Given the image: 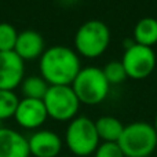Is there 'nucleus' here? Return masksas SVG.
<instances>
[{"mask_svg": "<svg viewBox=\"0 0 157 157\" xmlns=\"http://www.w3.org/2000/svg\"><path fill=\"white\" fill-rule=\"evenodd\" d=\"M80 69L81 63L77 52L65 46L46 48L39 58L40 76L48 86H71Z\"/></svg>", "mask_w": 157, "mask_h": 157, "instance_id": "1", "label": "nucleus"}, {"mask_svg": "<svg viewBox=\"0 0 157 157\" xmlns=\"http://www.w3.org/2000/svg\"><path fill=\"white\" fill-rule=\"evenodd\" d=\"M110 43V30L99 19H88L81 24L75 35V51L78 57L88 59L98 58L108 50Z\"/></svg>", "mask_w": 157, "mask_h": 157, "instance_id": "2", "label": "nucleus"}, {"mask_svg": "<svg viewBox=\"0 0 157 157\" xmlns=\"http://www.w3.org/2000/svg\"><path fill=\"white\" fill-rule=\"evenodd\" d=\"M117 144L125 157H149L157 149V134L153 124L135 121L124 125Z\"/></svg>", "mask_w": 157, "mask_h": 157, "instance_id": "3", "label": "nucleus"}, {"mask_svg": "<svg viewBox=\"0 0 157 157\" xmlns=\"http://www.w3.org/2000/svg\"><path fill=\"white\" fill-rule=\"evenodd\" d=\"M71 87L80 103L90 106L103 102L110 91V84L106 80L103 71L97 66L81 68Z\"/></svg>", "mask_w": 157, "mask_h": 157, "instance_id": "4", "label": "nucleus"}, {"mask_svg": "<svg viewBox=\"0 0 157 157\" xmlns=\"http://www.w3.org/2000/svg\"><path fill=\"white\" fill-rule=\"evenodd\" d=\"M65 144L75 156L87 157L94 155L101 144L95 121L87 116H77L71 120L65 132Z\"/></svg>", "mask_w": 157, "mask_h": 157, "instance_id": "5", "label": "nucleus"}, {"mask_svg": "<svg viewBox=\"0 0 157 157\" xmlns=\"http://www.w3.org/2000/svg\"><path fill=\"white\" fill-rule=\"evenodd\" d=\"M47 114L55 121H71L77 117L80 101L71 86H50L43 98Z\"/></svg>", "mask_w": 157, "mask_h": 157, "instance_id": "6", "label": "nucleus"}, {"mask_svg": "<svg viewBox=\"0 0 157 157\" xmlns=\"http://www.w3.org/2000/svg\"><path fill=\"white\" fill-rule=\"evenodd\" d=\"M156 54L152 47L134 44L124 50L121 63L125 69L127 77L134 80H144L153 73L156 68Z\"/></svg>", "mask_w": 157, "mask_h": 157, "instance_id": "7", "label": "nucleus"}, {"mask_svg": "<svg viewBox=\"0 0 157 157\" xmlns=\"http://www.w3.org/2000/svg\"><path fill=\"white\" fill-rule=\"evenodd\" d=\"M14 120L21 128L25 130H37L48 119L46 106L41 99L22 98L14 113Z\"/></svg>", "mask_w": 157, "mask_h": 157, "instance_id": "8", "label": "nucleus"}, {"mask_svg": "<svg viewBox=\"0 0 157 157\" xmlns=\"http://www.w3.org/2000/svg\"><path fill=\"white\" fill-rule=\"evenodd\" d=\"M25 78V63L14 51H0V90L14 91Z\"/></svg>", "mask_w": 157, "mask_h": 157, "instance_id": "9", "label": "nucleus"}, {"mask_svg": "<svg viewBox=\"0 0 157 157\" xmlns=\"http://www.w3.org/2000/svg\"><path fill=\"white\" fill-rule=\"evenodd\" d=\"M29 152L33 157H57L62 150V139L50 130H37L28 138Z\"/></svg>", "mask_w": 157, "mask_h": 157, "instance_id": "10", "label": "nucleus"}, {"mask_svg": "<svg viewBox=\"0 0 157 157\" xmlns=\"http://www.w3.org/2000/svg\"><path fill=\"white\" fill-rule=\"evenodd\" d=\"M46 51V43L43 36L33 29H26L18 33L14 52L21 58L22 61H32L37 59Z\"/></svg>", "mask_w": 157, "mask_h": 157, "instance_id": "11", "label": "nucleus"}, {"mask_svg": "<svg viewBox=\"0 0 157 157\" xmlns=\"http://www.w3.org/2000/svg\"><path fill=\"white\" fill-rule=\"evenodd\" d=\"M0 157H30L28 138L17 130L0 128Z\"/></svg>", "mask_w": 157, "mask_h": 157, "instance_id": "12", "label": "nucleus"}, {"mask_svg": "<svg viewBox=\"0 0 157 157\" xmlns=\"http://www.w3.org/2000/svg\"><path fill=\"white\" fill-rule=\"evenodd\" d=\"M99 141L102 142H119L124 130V124L114 116H101L95 121Z\"/></svg>", "mask_w": 157, "mask_h": 157, "instance_id": "13", "label": "nucleus"}, {"mask_svg": "<svg viewBox=\"0 0 157 157\" xmlns=\"http://www.w3.org/2000/svg\"><path fill=\"white\" fill-rule=\"evenodd\" d=\"M132 39L136 44L153 48V46L157 44V19L152 17L139 19L134 28Z\"/></svg>", "mask_w": 157, "mask_h": 157, "instance_id": "14", "label": "nucleus"}, {"mask_svg": "<svg viewBox=\"0 0 157 157\" xmlns=\"http://www.w3.org/2000/svg\"><path fill=\"white\" fill-rule=\"evenodd\" d=\"M48 84L41 76H29L25 77L21 83V91L24 98H30V99H41L43 101Z\"/></svg>", "mask_w": 157, "mask_h": 157, "instance_id": "15", "label": "nucleus"}, {"mask_svg": "<svg viewBox=\"0 0 157 157\" xmlns=\"http://www.w3.org/2000/svg\"><path fill=\"white\" fill-rule=\"evenodd\" d=\"M19 98L14 91L0 90V121L14 117L15 109L18 106Z\"/></svg>", "mask_w": 157, "mask_h": 157, "instance_id": "16", "label": "nucleus"}, {"mask_svg": "<svg viewBox=\"0 0 157 157\" xmlns=\"http://www.w3.org/2000/svg\"><path fill=\"white\" fill-rule=\"evenodd\" d=\"M102 71L110 86L112 84H121L127 78V73H125V69L123 66L121 61H110V62L106 63Z\"/></svg>", "mask_w": 157, "mask_h": 157, "instance_id": "17", "label": "nucleus"}, {"mask_svg": "<svg viewBox=\"0 0 157 157\" xmlns=\"http://www.w3.org/2000/svg\"><path fill=\"white\" fill-rule=\"evenodd\" d=\"M18 32L13 25L7 22L0 24V51H14Z\"/></svg>", "mask_w": 157, "mask_h": 157, "instance_id": "18", "label": "nucleus"}, {"mask_svg": "<svg viewBox=\"0 0 157 157\" xmlns=\"http://www.w3.org/2000/svg\"><path fill=\"white\" fill-rule=\"evenodd\" d=\"M94 157H125L117 142H102L94 152Z\"/></svg>", "mask_w": 157, "mask_h": 157, "instance_id": "19", "label": "nucleus"}, {"mask_svg": "<svg viewBox=\"0 0 157 157\" xmlns=\"http://www.w3.org/2000/svg\"><path fill=\"white\" fill-rule=\"evenodd\" d=\"M61 2H62L63 4H73V3H76L77 0H61Z\"/></svg>", "mask_w": 157, "mask_h": 157, "instance_id": "20", "label": "nucleus"}, {"mask_svg": "<svg viewBox=\"0 0 157 157\" xmlns=\"http://www.w3.org/2000/svg\"><path fill=\"white\" fill-rule=\"evenodd\" d=\"M153 127H155L156 134H157V114H156V117H155V124H153Z\"/></svg>", "mask_w": 157, "mask_h": 157, "instance_id": "21", "label": "nucleus"}, {"mask_svg": "<svg viewBox=\"0 0 157 157\" xmlns=\"http://www.w3.org/2000/svg\"><path fill=\"white\" fill-rule=\"evenodd\" d=\"M0 128H2V121H0Z\"/></svg>", "mask_w": 157, "mask_h": 157, "instance_id": "22", "label": "nucleus"}]
</instances>
